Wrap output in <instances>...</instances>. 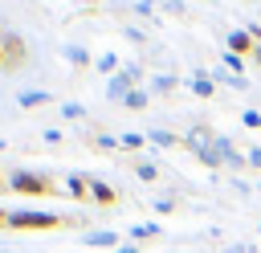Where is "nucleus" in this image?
Instances as JSON below:
<instances>
[{
	"instance_id": "11",
	"label": "nucleus",
	"mask_w": 261,
	"mask_h": 253,
	"mask_svg": "<svg viewBox=\"0 0 261 253\" xmlns=\"http://www.w3.org/2000/svg\"><path fill=\"white\" fill-rule=\"evenodd\" d=\"M0 61H4V49H0Z\"/></svg>"
},
{
	"instance_id": "5",
	"label": "nucleus",
	"mask_w": 261,
	"mask_h": 253,
	"mask_svg": "<svg viewBox=\"0 0 261 253\" xmlns=\"http://www.w3.org/2000/svg\"><path fill=\"white\" fill-rule=\"evenodd\" d=\"M241 127H249V131H261V110H245V114H241Z\"/></svg>"
},
{
	"instance_id": "3",
	"label": "nucleus",
	"mask_w": 261,
	"mask_h": 253,
	"mask_svg": "<svg viewBox=\"0 0 261 253\" xmlns=\"http://www.w3.org/2000/svg\"><path fill=\"white\" fill-rule=\"evenodd\" d=\"M192 94H200V98H212V94H216V82H212L208 73H196V78H192Z\"/></svg>"
},
{
	"instance_id": "4",
	"label": "nucleus",
	"mask_w": 261,
	"mask_h": 253,
	"mask_svg": "<svg viewBox=\"0 0 261 253\" xmlns=\"http://www.w3.org/2000/svg\"><path fill=\"white\" fill-rule=\"evenodd\" d=\"M220 61H224V69H228V73L245 78V57H241V53H228V49H224V57H220Z\"/></svg>"
},
{
	"instance_id": "9",
	"label": "nucleus",
	"mask_w": 261,
	"mask_h": 253,
	"mask_svg": "<svg viewBox=\"0 0 261 253\" xmlns=\"http://www.w3.org/2000/svg\"><path fill=\"white\" fill-rule=\"evenodd\" d=\"M224 253H249V249H245V245H228Z\"/></svg>"
},
{
	"instance_id": "1",
	"label": "nucleus",
	"mask_w": 261,
	"mask_h": 253,
	"mask_svg": "<svg viewBox=\"0 0 261 253\" xmlns=\"http://www.w3.org/2000/svg\"><path fill=\"white\" fill-rule=\"evenodd\" d=\"M12 184H16L20 192H29V196H49V192H53V184L41 180V175H16Z\"/></svg>"
},
{
	"instance_id": "7",
	"label": "nucleus",
	"mask_w": 261,
	"mask_h": 253,
	"mask_svg": "<svg viewBox=\"0 0 261 253\" xmlns=\"http://www.w3.org/2000/svg\"><path fill=\"white\" fill-rule=\"evenodd\" d=\"M245 159H249V167H257V171H261V147H249V151H245Z\"/></svg>"
},
{
	"instance_id": "10",
	"label": "nucleus",
	"mask_w": 261,
	"mask_h": 253,
	"mask_svg": "<svg viewBox=\"0 0 261 253\" xmlns=\"http://www.w3.org/2000/svg\"><path fill=\"white\" fill-rule=\"evenodd\" d=\"M249 57H253V61L261 65V45H253V53H249Z\"/></svg>"
},
{
	"instance_id": "6",
	"label": "nucleus",
	"mask_w": 261,
	"mask_h": 253,
	"mask_svg": "<svg viewBox=\"0 0 261 253\" xmlns=\"http://www.w3.org/2000/svg\"><path fill=\"white\" fill-rule=\"evenodd\" d=\"M90 188H94V196H98V200H102V204H110V200H114V192H110V188H106V184H90Z\"/></svg>"
},
{
	"instance_id": "2",
	"label": "nucleus",
	"mask_w": 261,
	"mask_h": 253,
	"mask_svg": "<svg viewBox=\"0 0 261 253\" xmlns=\"http://www.w3.org/2000/svg\"><path fill=\"white\" fill-rule=\"evenodd\" d=\"M253 45H257V41L249 37V29H232V33H228V53L249 57V53H253Z\"/></svg>"
},
{
	"instance_id": "8",
	"label": "nucleus",
	"mask_w": 261,
	"mask_h": 253,
	"mask_svg": "<svg viewBox=\"0 0 261 253\" xmlns=\"http://www.w3.org/2000/svg\"><path fill=\"white\" fill-rule=\"evenodd\" d=\"M151 139H155V143H163V147H167V143H175V135H167V131H151Z\"/></svg>"
}]
</instances>
